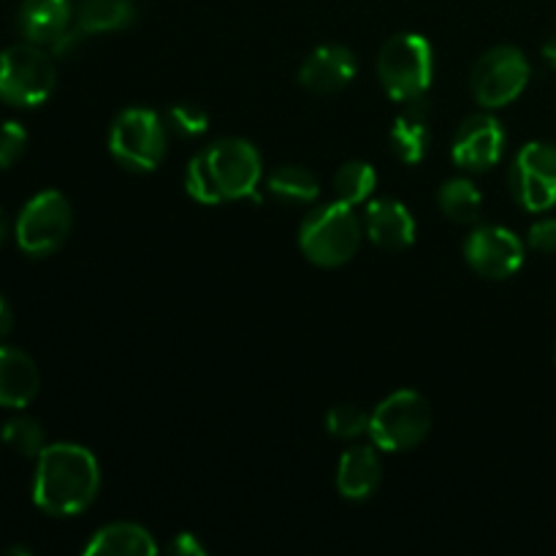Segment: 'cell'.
Here are the masks:
<instances>
[{
	"mask_svg": "<svg viewBox=\"0 0 556 556\" xmlns=\"http://www.w3.org/2000/svg\"><path fill=\"white\" fill-rule=\"evenodd\" d=\"M101 489L96 454L76 443H52L38 454L33 472V503L47 516L71 519L85 514Z\"/></svg>",
	"mask_w": 556,
	"mask_h": 556,
	"instance_id": "6da1fadb",
	"label": "cell"
},
{
	"mask_svg": "<svg viewBox=\"0 0 556 556\" xmlns=\"http://www.w3.org/2000/svg\"><path fill=\"white\" fill-rule=\"evenodd\" d=\"M261 174V155L250 141L220 139L190 157L185 168V190L201 204L255 199Z\"/></svg>",
	"mask_w": 556,
	"mask_h": 556,
	"instance_id": "7a4b0ae2",
	"label": "cell"
},
{
	"mask_svg": "<svg viewBox=\"0 0 556 556\" xmlns=\"http://www.w3.org/2000/svg\"><path fill=\"white\" fill-rule=\"evenodd\" d=\"M362 233V220L353 206L334 199L331 204L307 212L299 226V248L315 266L334 269L358 253Z\"/></svg>",
	"mask_w": 556,
	"mask_h": 556,
	"instance_id": "3957f363",
	"label": "cell"
},
{
	"mask_svg": "<svg viewBox=\"0 0 556 556\" xmlns=\"http://www.w3.org/2000/svg\"><path fill=\"white\" fill-rule=\"evenodd\" d=\"M378 79L394 101H421L434 79L432 43L421 33H396L378 54Z\"/></svg>",
	"mask_w": 556,
	"mask_h": 556,
	"instance_id": "277c9868",
	"label": "cell"
},
{
	"mask_svg": "<svg viewBox=\"0 0 556 556\" xmlns=\"http://www.w3.org/2000/svg\"><path fill=\"white\" fill-rule=\"evenodd\" d=\"M432 432V407L418 391L402 389L386 396L369 416V440L386 454L413 451Z\"/></svg>",
	"mask_w": 556,
	"mask_h": 556,
	"instance_id": "5b68a950",
	"label": "cell"
},
{
	"mask_svg": "<svg viewBox=\"0 0 556 556\" xmlns=\"http://www.w3.org/2000/svg\"><path fill=\"white\" fill-rule=\"evenodd\" d=\"M58 85L52 54L38 43H14L0 52V101L33 109L49 101Z\"/></svg>",
	"mask_w": 556,
	"mask_h": 556,
	"instance_id": "8992f818",
	"label": "cell"
},
{
	"mask_svg": "<svg viewBox=\"0 0 556 556\" xmlns=\"http://www.w3.org/2000/svg\"><path fill=\"white\" fill-rule=\"evenodd\" d=\"M166 150V123L150 109H125L109 130V152L128 172H155Z\"/></svg>",
	"mask_w": 556,
	"mask_h": 556,
	"instance_id": "52a82bcc",
	"label": "cell"
},
{
	"mask_svg": "<svg viewBox=\"0 0 556 556\" xmlns=\"http://www.w3.org/2000/svg\"><path fill=\"white\" fill-rule=\"evenodd\" d=\"M71 226H74V210H71L68 199L58 190H43L22 206L14 237L22 253L43 258L63 248Z\"/></svg>",
	"mask_w": 556,
	"mask_h": 556,
	"instance_id": "ba28073f",
	"label": "cell"
},
{
	"mask_svg": "<svg viewBox=\"0 0 556 556\" xmlns=\"http://www.w3.org/2000/svg\"><path fill=\"white\" fill-rule=\"evenodd\" d=\"M530 63L516 47H494L483 54L472 71V96L483 109L508 106L525 92L530 81Z\"/></svg>",
	"mask_w": 556,
	"mask_h": 556,
	"instance_id": "9c48e42d",
	"label": "cell"
},
{
	"mask_svg": "<svg viewBox=\"0 0 556 556\" xmlns=\"http://www.w3.org/2000/svg\"><path fill=\"white\" fill-rule=\"evenodd\" d=\"M510 193L527 212H546L556 206V144L530 141L510 166Z\"/></svg>",
	"mask_w": 556,
	"mask_h": 556,
	"instance_id": "30bf717a",
	"label": "cell"
},
{
	"mask_svg": "<svg viewBox=\"0 0 556 556\" xmlns=\"http://www.w3.org/2000/svg\"><path fill=\"white\" fill-rule=\"evenodd\" d=\"M465 258L486 280H505L525 264V242L505 226H478L465 242Z\"/></svg>",
	"mask_w": 556,
	"mask_h": 556,
	"instance_id": "8fae6325",
	"label": "cell"
},
{
	"mask_svg": "<svg viewBox=\"0 0 556 556\" xmlns=\"http://www.w3.org/2000/svg\"><path fill=\"white\" fill-rule=\"evenodd\" d=\"M505 150V128L492 114H472L459 125L454 136V155L456 166L467 172H489L497 166Z\"/></svg>",
	"mask_w": 556,
	"mask_h": 556,
	"instance_id": "7c38bea8",
	"label": "cell"
},
{
	"mask_svg": "<svg viewBox=\"0 0 556 556\" xmlns=\"http://www.w3.org/2000/svg\"><path fill=\"white\" fill-rule=\"evenodd\" d=\"M356 54L342 43H326L309 52L299 68V81L315 96H334L356 79Z\"/></svg>",
	"mask_w": 556,
	"mask_h": 556,
	"instance_id": "4fadbf2b",
	"label": "cell"
},
{
	"mask_svg": "<svg viewBox=\"0 0 556 556\" xmlns=\"http://www.w3.org/2000/svg\"><path fill=\"white\" fill-rule=\"evenodd\" d=\"M136 3L134 0H81L74 9L71 30L52 47L54 54H65L79 38L96 36V33L125 30L134 25Z\"/></svg>",
	"mask_w": 556,
	"mask_h": 556,
	"instance_id": "5bb4252c",
	"label": "cell"
},
{
	"mask_svg": "<svg viewBox=\"0 0 556 556\" xmlns=\"http://www.w3.org/2000/svg\"><path fill=\"white\" fill-rule=\"evenodd\" d=\"M364 228L367 237L383 250H405L416 242V217L396 199L369 201Z\"/></svg>",
	"mask_w": 556,
	"mask_h": 556,
	"instance_id": "9a60e30c",
	"label": "cell"
},
{
	"mask_svg": "<svg viewBox=\"0 0 556 556\" xmlns=\"http://www.w3.org/2000/svg\"><path fill=\"white\" fill-rule=\"evenodd\" d=\"M41 391V372L36 362L25 351L11 345H0V407L30 405Z\"/></svg>",
	"mask_w": 556,
	"mask_h": 556,
	"instance_id": "2e32d148",
	"label": "cell"
},
{
	"mask_svg": "<svg viewBox=\"0 0 556 556\" xmlns=\"http://www.w3.org/2000/svg\"><path fill=\"white\" fill-rule=\"evenodd\" d=\"M74 22L71 0H22L20 30L22 36L38 47H54Z\"/></svg>",
	"mask_w": 556,
	"mask_h": 556,
	"instance_id": "e0dca14e",
	"label": "cell"
},
{
	"mask_svg": "<svg viewBox=\"0 0 556 556\" xmlns=\"http://www.w3.org/2000/svg\"><path fill=\"white\" fill-rule=\"evenodd\" d=\"M383 481V465L375 445H353L337 465V492L345 500L372 497Z\"/></svg>",
	"mask_w": 556,
	"mask_h": 556,
	"instance_id": "ac0fdd59",
	"label": "cell"
},
{
	"mask_svg": "<svg viewBox=\"0 0 556 556\" xmlns=\"http://www.w3.org/2000/svg\"><path fill=\"white\" fill-rule=\"evenodd\" d=\"M429 136H432V128H429L427 103H424V98L421 101H410L405 112L391 125V150H394V155L402 163L416 166V163H421L427 157Z\"/></svg>",
	"mask_w": 556,
	"mask_h": 556,
	"instance_id": "d6986e66",
	"label": "cell"
},
{
	"mask_svg": "<svg viewBox=\"0 0 556 556\" xmlns=\"http://www.w3.org/2000/svg\"><path fill=\"white\" fill-rule=\"evenodd\" d=\"M155 538L134 521H114L101 527L85 546L87 556H155Z\"/></svg>",
	"mask_w": 556,
	"mask_h": 556,
	"instance_id": "ffe728a7",
	"label": "cell"
},
{
	"mask_svg": "<svg viewBox=\"0 0 556 556\" xmlns=\"http://www.w3.org/2000/svg\"><path fill=\"white\" fill-rule=\"evenodd\" d=\"M271 199L291 206H307L320 195V182L309 168L304 166H282L269 174L266 182Z\"/></svg>",
	"mask_w": 556,
	"mask_h": 556,
	"instance_id": "44dd1931",
	"label": "cell"
},
{
	"mask_svg": "<svg viewBox=\"0 0 556 556\" xmlns=\"http://www.w3.org/2000/svg\"><path fill=\"white\" fill-rule=\"evenodd\" d=\"M438 204L448 220L459 223V226H472L478 223L483 212V195L467 177H454L440 188Z\"/></svg>",
	"mask_w": 556,
	"mask_h": 556,
	"instance_id": "7402d4cb",
	"label": "cell"
},
{
	"mask_svg": "<svg viewBox=\"0 0 556 556\" xmlns=\"http://www.w3.org/2000/svg\"><path fill=\"white\" fill-rule=\"evenodd\" d=\"M378 188V172L367 161H348L334 174V199L358 206L367 204L369 195Z\"/></svg>",
	"mask_w": 556,
	"mask_h": 556,
	"instance_id": "603a6c76",
	"label": "cell"
},
{
	"mask_svg": "<svg viewBox=\"0 0 556 556\" xmlns=\"http://www.w3.org/2000/svg\"><path fill=\"white\" fill-rule=\"evenodd\" d=\"M0 440H3L14 454L25 456V459H38V454L47 448V434H43V427L36 421V418H27V416L5 421L3 429H0Z\"/></svg>",
	"mask_w": 556,
	"mask_h": 556,
	"instance_id": "cb8c5ba5",
	"label": "cell"
},
{
	"mask_svg": "<svg viewBox=\"0 0 556 556\" xmlns=\"http://www.w3.org/2000/svg\"><path fill=\"white\" fill-rule=\"evenodd\" d=\"M369 416H372V413L353 405V402H348V405H334L326 413V429L340 440H356L362 438V434H369Z\"/></svg>",
	"mask_w": 556,
	"mask_h": 556,
	"instance_id": "d4e9b609",
	"label": "cell"
},
{
	"mask_svg": "<svg viewBox=\"0 0 556 556\" xmlns=\"http://www.w3.org/2000/svg\"><path fill=\"white\" fill-rule=\"evenodd\" d=\"M166 123L182 139H199L210 128V114L201 106H195V103H177V106L168 109Z\"/></svg>",
	"mask_w": 556,
	"mask_h": 556,
	"instance_id": "484cf974",
	"label": "cell"
},
{
	"mask_svg": "<svg viewBox=\"0 0 556 556\" xmlns=\"http://www.w3.org/2000/svg\"><path fill=\"white\" fill-rule=\"evenodd\" d=\"M27 147V130L25 125L16 119H5L0 123V168H11L22 157Z\"/></svg>",
	"mask_w": 556,
	"mask_h": 556,
	"instance_id": "4316f807",
	"label": "cell"
},
{
	"mask_svg": "<svg viewBox=\"0 0 556 556\" xmlns=\"http://www.w3.org/2000/svg\"><path fill=\"white\" fill-rule=\"evenodd\" d=\"M530 244L538 253H556V217H546L530 228Z\"/></svg>",
	"mask_w": 556,
	"mask_h": 556,
	"instance_id": "83f0119b",
	"label": "cell"
},
{
	"mask_svg": "<svg viewBox=\"0 0 556 556\" xmlns=\"http://www.w3.org/2000/svg\"><path fill=\"white\" fill-rule=\"evenodd\" d=\"M168 552L179 554V556H204L206 548L201 546V541L190 532H179L172 543H168Z\"/></svg>",
	"mask_w": 556,
	"mask_h": 556,
	"instance_id": "f1b7e54d",
	"label": "cell"
},
{
	"mask_svg": "<svg viewBox=\"0 0 556 556\" xmlns=\"http://www.w3.org/2000/svg\"><path fill=\"white\" fill-rule=\"evenodd\" d=\"M11 326H14V318H11V307H9V302L3 299V293H0V340H3V337H9Z\"/></svg>",
	"mask_w": 556,
	"mask_h": 556,
	"instance_id": "f546056e",
	"label": "cell"
},
{
	"mask_svg": "<svg viewBox=\"0 0 556 556\" xmlns=\"http://www.w3.org/2000/svg\"><path fill=\"white\" fill-rule=\"evenodd\" d=\"M543 58H546V63L556 71V38H554V41H548L546 47H543Z\"/></svg>",
	"mask_w": 556,
	"mask_h": 556,
	"instance_id": "4dcf8cb0",
	"label": "cell"
},
{
	"mask_svg": "<svg viewBox=\"0 0 556 556\" xmlns=\"http://www.w3.org/2000/svg\"><path fill=\"white\" fill-rule=\"evenodd\" d=\"M5 237H9V220H5V212L0 206V244L5 242Z\"/></svg>",
	"mask_w": 556,
	"mask_h": 556,
	"instance_id": "1f68e13d",
	"label": "cell"
}]
</instances>
